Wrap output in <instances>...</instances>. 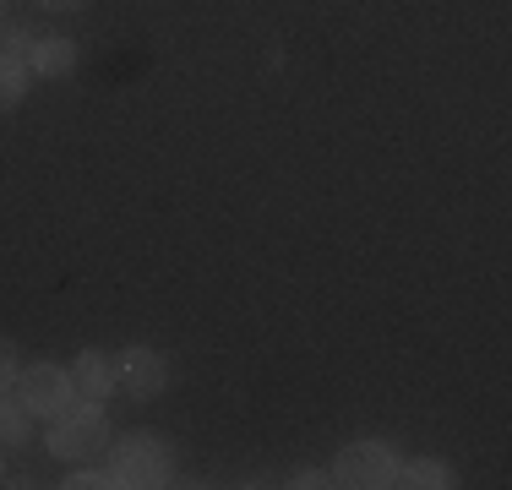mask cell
Here are the masks:
<instances>
[{
	"instance_id": "obj_1",
	"label": "cell",
	"mask_w": 512,
	"mask_h": 490,
	"mask_svg": "<svg viewBox=\"0 0 512 490\" xmlns=\"http://www.w3.org/2000/svg\"><path fill=\"white\" fill-rule=\"evenodd\" d=\"M44 447H50L55 458H66V463H88L93 452H104L109 447V414H104V403L99 398H71L66 409L55 414L50 441H44Z\"/></svg>"
},
{
	"instance_id": "obj_2",
	"label": "cell",
	"mask_w": 512,
	"mask_h": 490,
	"mask_svg": "<svg viewBox=\"0 0 512 490\" xmlns=\"http://www.w3.org/2000/svg\"><path fill=\"white\" fill-rule=\"evenodd\" d=\"M109 474H115L120 485H137V490L169 485V474H175V452H169L153 431H131L126 441L109 447Z\"/></svg>"
},
{
	"instance_id": "obj_3",
	"label": "cell",
	"mask_w": 512,
	"mask_h": 490,
	"mask_svg": "<svg viewBox=\"0 0 512 490\" xmlns=\"http://www.w3.org/2000/svg\"><path fill=\"white\" fill-rule=\"evenodd\" d=\"M11 392L22 398V409H28L33 420H39V414H44V420H55V414L66 409L71 398H77V382H71L66 365H50V360H44V365H22V371H17V387H11Z\"/></svg>"
},
{
	"instance_id": "obj_4",
	"label": "cell",
	"mask_w": 512,
	"mask_h": 490,
	"mask_svg": "<svg viewBox=\"0 0 512 490\" xmlns=\"http://www.w3.org/2000/svg\"><path fill=\"white\" fill-rule=\"evenodd\" d=\"M393 474H398V452L387 441H349L333 463V480L355 490H387Z\"/></svg>"
},
{
	"instance_id": "obj_5",
	"label": "cell",
	"mask_w": 512,
	"mask_h": 490,
	"mask_svg": "<svg viewBox=\"0 0 512 490\" xmlns=\"http://www.w3.org/2000/svg\"><path fill=\"white\" fill-rule=\"evenodd\" d=\"M115 371H120V392H131V398H158L169 387V360L148 343H131Z\"/></svg>"
},
{
	"instance_id": "obj_6",
	"label": "cell",
	"mask_w": 512,
	"mask_h": 490,
	"mask_svg": "<svg viewBox=\"0 0 512 490\" xmlns=\"http://www.w3.org/2000/svg\"><path fill=\"white\" fill-rule=\"evenodd\" d=\"M71 371V382H77V392L82 398H109V392H120V371H115V360L109 354H99V349H82L77 360L66 365Z\"/></svg>"
},
{
	"instance_id": "obj_7",
	"label": "cell",
	"mask_w": 512,
	"mask_h": 490,
	"mask_svg": "<svg viewBox=\"0 0 512 490\" xmlns=\"http://www.w3.org/2000/svg\"><path fill=\"white\" fill-rule=\"evenodd\" d=\"M28 71H39V77H71V71H77V44L60 39V33H50V39H33Z\"/></svg>"
},
{
	"instance_id": "obj_8",
	"label": "cell",
	"mask_w": 512,
	"mask_h": 490,
	"mask_svg": "<svg viewBox=\"0 0 512 490\" xmlns=\"http://www.w3.org/2000/svg\"><path fill=\"white\" fill-rule=\"evenodd\" d=\"M393 485H404V490H447L458 480H453V463H442V458H409V463H398Z\"/></svg>"
},
{
	"instance_id": "obj_9",
	"label": "cell",
	"mask_w": 512,
	"mask_h": 490,
	"mask_svg": "<svg viewBox=\"0 0 512 490\" xmlns=\"http://www.w3.org/2000/svg\"><path fill=\"white\" fill-rule=\"evenodd\" d=\"M22 93H28V60L0 49V115H6V109H17Z\"/></svg>"
},
{
	"instance_id": "obj_10",
	"label": "cell",
	"mask_w": 512,
	"mask_h": 490,
	"mask_svg": "<svg viewBox=\"0 0 512 490\" xmlns=\"http://www.w3.org/2000/svg\"><path fill=\"white\" fill-rule=\"evenodd\" d=\"M28 436H33V414L22 409V398H6V392H0V441H6V447H22Z\"/></svg>"
},
{
	"instance_id": "obj_11",
	"label": "cell",
	"mask_w": 512,
	"mask_h": 490,
	"mask_svg": "<svg viewBox=\"0 0 512 490\" xmlns=\"http://www.w3.org/2000/svg\"><path fill=\"white\" fill-rule=\"evenodd\" d=\"M17 371H22V360H17V343H11L6 333H0V392H11V387H17Z\"/></svg>"
},
{
	"instance_id": "obj_12",
	"label": "cell",
	"mask_w": 512,
	"mask_h": 490,
	"mask_svg": "<svg viewBox=\"0 0 512 490\" xmlns=\"http://www.w3.org/2000/svg\"><path fill=\"white\" fill-rule=\"evenodd\" d=\"M115 485H120V480H115L109 469H77V474L66 480V490H115Z\"/></svg>"
},
{
	"instance_id": "obj_13",
	"label": "cell",
	"mask_w": 512,
	"mask_h": 490,
	"mask_svg": "<svg viewBox=\"0 0 512 490\" xmlns=\"http://www.w3.org/2000/svg\"><path fill=\"white\" fill-rule=\"evenodd\" d=\"M289 485H295V490H327L338 480H333V469H295V474H289Z\"/></svg>"
},
{
	"instance_id": "obj_14",
	"label": "cell",
	"mask_w": 512,
	"mask_h": 490,
	"mask_svg": "<svg viewBox=\"0 0 512 490\" xmlns=\"http://www.w3.org/2000/svg\"><path fill=\"white\" fill-rule=\"evenodd\" d=\"M39 6H50V11H77L82 0H39Z\"/></svg>"
},
{
	"instance_id": "obj_15",
	"label": "cell",
	"mask_w": 512,
	"mask_h": 490,
	"mask_svg": "<svg viewBox=\"0 0 512 490\" xmlns=\"http://www.w3.org/2000/svg\"><path fill=\"white\" fill-rule=\"evenodd\" d=\"M0 480H6V463H0Z\"/></svg>"
},
{
	"instance_id": "obj_16",
	"label": "cell",
	"mask_w": 512,
	"mask_h": 490,
	"mask_svg": "<svg viewBox=\"0 0 512 490\" xmlns=\"http://www.w3.org/2000/svg\"><path fill=\"white\" fill-rule=\"evenodd\" d=\"M0 17H6V0H0Z\"/></svg>"
}]
</instances>
